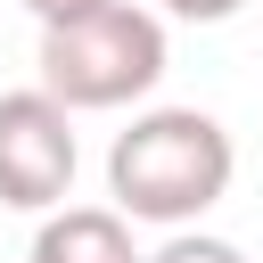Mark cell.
Masks as SVG:
<instances>
[{"label": "cell", "mask_w": 263, "mask_h": 263, "mask_svg": "<svg viewBox=\"0 0 263 263\" xmlns=\"http://www.w3.org/2000/svg\"><path fill=\"white\" fill-rule=\"evenodd\" d=\"M164 16H189V25H222V16H238L247 0H156Z\"/></svg>", "instance_id": "obj_6"}, {"label": "cell", "mask_w": 263, "mask_h": 263, "mask_svg": "<svg viewBox=\"0 0 263 263\" xmlns=\"http://www.w3.org/2000/svg\"><path fill=\"white\" fill-rule=\"evenodd\" d=\"M74 115L49 90H0V205L16 214H49L74 189Z\"/></svg>", "instance_id": "obj_3"}, {"label": "cell", "mask_w": 263, "mask_h": 263, "mask_svg": "<svg viewBox=\"0 0 263 263\" xmlns=\"http://www.w3.org/2000/svg\"><path fill=\"white\" fill-rule=\"evenodd\" d=\"M41 25H66V16H82V8H99V0H25Z\"/></svg>", "instance_id": "obj_7"}, {"label": "cell", "mask_w": 263, "mask_h": 263, "mask_svg": "<svg viewBox=\"0 0 263 263\" xmlns=\"http://www.w3.org/2000/svg\"><path fill=\"white\" fill-rule=\"evenodd\" d=\"M140 263H247L230 238H214V230H173L156 255H140Z\"/></svg>", "instance_id": "obj_5"}, {"label": "cell", "mask_w": 263, "mask_h": 263, "mask_svg": "<svg viewBox=\"0 0 263 263\" xmlns=\"http://www.w3.org/2000/svg\"><path fill=\"white\" fill-rule=\"evenodd\" d=\"M230 173H238V148L205 107H148L107 148V197L123 222L189 230L205 205H222Z\"/></svg>", "instance_id": "obj_1"}, {"label": "cell", "mask_w": 263, "mask_h": 263, "mask_svg": "<svg viewBox=\"0 0 263 263\" xmlns=\"http://www.w3.org/2000/svg\"><path fill=\"white\" fill-rule=\"evenodd\" d=\"M164 82V25L132 0H99L66 25H41V90L82 115V107H132Z\"/></svg>", "instance_id": "obj_2"}, {"label": "cell", "mask_w": 263, "mask_h": 263, "mask_svg": "<svg viewBox=\"0 0 263 263\" xmlns=\"http://www.w3.org/2000/svg\"><path fill=\"white\" fill-rule=\"evenodd\" d=\"M33 263H140V247L115 205H49L33 230Z\"/></svg>", "instance_id": "obj_4"}]
</instances>
